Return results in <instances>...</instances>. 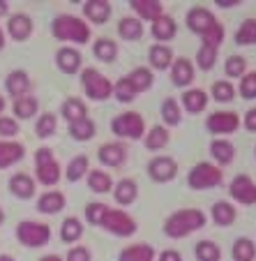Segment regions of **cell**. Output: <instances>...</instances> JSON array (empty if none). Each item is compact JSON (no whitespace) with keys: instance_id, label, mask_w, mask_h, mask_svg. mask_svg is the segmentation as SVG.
<instances>
[{"instance_id":"6da1fadb","label":"cell","mask_w":256,"mask_h":261,"mask_svg":"<svg viewBox=\"0 0 256 261\" xmlns=\"http://www.w3.org/2000/svg\"><path fill=\"white\" fill-rule=\"evenodd\" d=\"M206 213L198 211V208H180L173 215L166 217L164 222V233L168 238H185L192 236L194 231L206 227Z\"/></svg>"},{"instance_id":"7a4b0ae2","label":"cell","mask_w":256,"mask_h":261,"mask_svg":"<svg viewBox=\"0 0 256 261\" xmlns=\"http://www.w3.org/2000/svg\"><path fill=\"white\" fill-rule=\"evenodd\" d=\"M51 33L60 42H76V44L90 42V25L74 14H58L51 21Z\"/></svg>"},{"instance_id":"3957f363","label":"cell","mask_w":256,"mask_h":261,"mask_svg":"<svg viewBox=\"0 0 256 261\" xmlns=\"http://www.w3.org/2000/svg\"><path fill=\"white\" fill-rule=\"evenodd\" d=\"M81 88H83L86 97H90L93 102H104L113 95V84L95 67L81 69Z\"/></svg>"},{"instance_id":"277c9868","label":"cell","mask_w":256,"mask_h":261,"mask_svg":"<svg viewBox=\"0 0 256 261\" xmlns=\"http://www.w3.org/2000/svg\"><path fill=\"white\" fill-rule=\"evenodd\" d=\"M60 176H63V169H60V162L55 160L53 150L46 146L37 148V153H35V178L42 185L51 188V185H55L60 180Z\"/></svg>"},{"instance_id":"5b68a950","label":"cell","mask_w":256,"mask_h":261,"mask_svg":"<svg viewBox=\"0 0 256 261\" xmlns=\"http://www.w3.org/2000/svg\"><path fill=\"white\" fill-rule=\"evenodd\" d=\"M224 171L217 167L215 162H198L192 167V171L187 173V185L192 190H212L217 185H222Z\"/></svg>"},{"instance_id":"8992f818","label":"cell","mask_w":256,"mask_h":261,"mask_svg":"<svg viewBox=\"0 0 256 261\" xmlns=\"http://www.w3.org/2000/svg\"><path fill=\"white\" fill-rule=\"evenodd\" d=\"M16 238L25 247H44L51 241V227L46 222L37 220H21L16 224Z\"/></svg>"},{"instance_id":"52a82bcc","label":"cell","mask_w":256,"mask_h":261,"mask_svg":"<svg viewBox=\"0 0 256 261\" xmlns=\"http://www.w3.org/2000/svg\"><path fill=\"white\" fill-rule=\"evenodd\" d=\"M111 129L113 134H118L120 139H129V141H138L146 137V120L136 111H123L120 116H116L111 120Z\"/></svg>"},{"instance_id":"ba28073f","label":"cell","mask_w":256,"mask_h":261,"mask_svg":"<svg viewBox=\"0 0 256 261\" xmlns=\"http://www.w3.org/2000/svg\"><path fill=\"white\" fill-rule=\"evenodd\" d=\"M102 227L106 229L108 233H113V236H120V238H129L136 233V220L132 215H127L125 211L120 208H108L106 215L102 220Z\"/></svg>"},{"instance_id":"9c48e42d","label":"cell","mask_w":256,"mask_h":261,"mask_svg":"<svg viewBox=\"0 0 256 261\" xmlns=\"http://www.w3.org/2000/svg\"><path fill=\"white\" fill-rule=\"evenodd\" d=\"M206 127L217 139H219V134H233L240 127V116L236 111H215V114L208 116Z\"/></svg>"},{"instance_id":"30bf717a","label":"cell","mask_w":256,"mask_h":261,"mask_svg":"<svg viewBox=\"0 0 256 261\" xmlns=\"http://www.w3.org/2000/svg\"><path fill=\"white\" fill-rule=\"evenodd\" d=\"M229 194H231L233 201L242 203V206H254L256 203V182L251 180L249 176L240 173V176H236L231 180V185H229Z\"/></svg>"},{"instance_id":"8fae6325","label":"cell","mask_w":256,"mask_h":261,"mask_svg":"<svg viewBox=\"0 0 256 261\" xmlns=\"http://www.w3.org/2000/svg\"><path fill=\"white\" fill-rule=\"evenodd\" d=\"M217 23H219V21L215 19V14L201 5H194L192 10L187 12V28L192 30L194 35H198V37H203V35L215 28Z\"/></svg>"},{"instance_id":"7c38bea8","label":"cell","mask_w":256,"mask_h":261,"mask_svg":"<svg viewBox=\"0 0 256 261\" xmlns=\"http://www.w3.org/2000/svg\"><path fill=\"white\" fill-rule=\"evenodd\" d=\"M148 176L155 182H168L178 176V162L168 155H157L148 162Z\"/></svg>"},{"instance_id":"4fadbf2b","label":"cell","mask_w":256,"mask_h":261,"mask_svg":"<svg viewBox=\"0 0 256 261\" xmlns=\"http://www.w3.org/2000/svg\"><path fill=\"white\" fill-rule=\"evenodd\" d=\"M97 160L104 164V167H111V169H118L127 162V146L120 141H108L102 143L97 150Z\"/></svg>"},{"instance_id":"5bb4252c","label":"cell","mask_w":256,"mask_h":261,"mask_svg":"<svg viewBox=\"0 0 256 261\" xmlns=\"http://www.w3.org/2000/svg\"><path fill=\"white\" fill-rule=\"evenodd\" d=\"M33 19H30L25 12H16L7 19V35H10L14 42H25L30 40V35H33Z\"/></svg>"},{"instance_id":"9a60e30c","label":"cell","mask_w":256,"mask_h":261,"mask_svg":"<svg viewBox=\"0 0 256 261\" xmlns=\"http://www.w3.org/2000/svg\"><path fill=\"white\" fill-rule=\"evenodd\" d=\"M196 79V69H194V63L189 58H176L171 65V81L178 88H187V86L194 84Z\"/></svg>"},{"instance_id":"2e32d148","label":"cell","mask_w":256,"mask_h":261,"mask_svg":"<svg viewBox=\"0 0 256 261\" xmlns=\"http://www.w3.org/2000/svg\"><path fill=\"white\" fill-rule=\"evenodd\" d=\"M55 65L63 74H76L83 67V56L74 46H63V49L55 51Z\"/></svg>"},{"instance_id":"e0dca14e","label":"cell","mask_w":256,"mask_h":261,"mask_svg":"<svg viewBox=\"0 0 256 261\" xmlns=\"http://www.w3.org/2000/svg\"><path fill=\"white\" fill-rule=\"evenodd\" d=\"M30 88H33V81H30L25 69H12V72L7 74L5 90H7V95H12L14 99L23 97V95H30Z\"/></svg>"},{"instance_id":"ac0fdd59","label":"cell","mask_w":256,"mask_h":261,"mask_svg":"<svg viewBox=\"0 0 256 261\" xmlns=\"http://www.w3.org/2000/svg\"><path fill=\"white\" fill-rule=\"evenodd\" d=\"M83 16L88 25H104L111 19V3L108 0H88V3H83Z\"/></svg>"},{"instance_id":"d6986e66","label":"cell","mask_w":256,"mask_h":261,"mask_svg":"<svg viewBox=\"0 0 256 261\" xmlns=\"http://www.w3.org/2000/svg\"><path fill=\"white\" fill-rule=\"evenodd\" d=\"M25 158V146L19 141H5L0 139V169H10L14 164H19Z\"/></svg>"},{"instance_id":"ffe728a7","label":"cell","mask_w":256,"mask_h":261,"mask_svg":"<svg viewBox=\"0 0 256 261\" xmlns=\"http://www.w3.org/2000/svg\"><path fill=\"white\" fill-rule=\"evenodd\" d=\"M208 99H210V95L206 93V90L201 88H187L185 93L180 95V107L187 111V114H201V111H206L208 107Z\"/></svg>"},{"instance_id":"44dd1931","label":"cell","mask_w":256,"mask_h":261,"mask_svg":"<svg viewBox=\"0 0 256 261\" xmlns=\"http://www.w3.org/2000/svg\"><path fill=\"white\" fill-rule=\"evenodd\" d=\"M111 192H113V199L118 206H132L138 197V182L134 178H120Z\"/></svg>"},{"instance_id":"7402d4cb","label":"cell","mask_w":256,"mask_h":261,"mask_svg":"<svg viewBox=\"0 0 256 261\" xmlns=\"http://www.w3.org/2000/svg\"><path fill=\"white\" fill-rule=\"evenodd\" d=\"M210 155L212 160H215V164L219 169L226 167V164L233 162V158H236V146H233L229 139H212L210 141Z\"/></svg>"},{"instance_id":"603a6c76","label":"cell","mask_w":256,"mask_h":261,"mask_svg":"<svg viewBox=\"0 0 256 261\" xmlns=\"http://www.w3.org/2000/svg\"><path fill=\"white\" fill-rule=\"evenodd\" d=\"M65 206H67V199L58 190H49L37 199V211L44 213V215H58L60 211H65Z\"/></svg>"},{"instance_id":"cb8c5ba5","label":"cell","mask_w":256,"mask_h":261,"mask_svg":"<svg viewBox=\"0 0 256 261\" xmlns=\"http://www.w3.org/2000/svg\"><path fill=\"white\" fill-rule=\"evenodd\" d=\"M129 5L136 12V19H141V21H150L153 23L159 16H164V5L159 0H132Z\"/></svg>"},{"instance_id":"d4e9b609","label":"cell","mask_w":256,"mask_h":261,"mask_svg":"<svg viewBox=\"0 0 256 261\" xmlns=\"http://www.w3.org/2000/svg\"><path fill=\"white\" fill-rule=\"evenodd\" d=\"M35 178L28 176V173H14L10 178V192L14 194L16 199L25 201V199H33L35 197Z\"/></svg>"},{"instance_id":"484cf974","label":"cell","mask_w":256,"mask_h":261,"mask_svg":"<svg viewBox=\"0 0 256 261\" xmlns=\"http://www.w3.org/2000/svg\"><path fill=\"white\" fill-rule=\"evenodd\" d=\"M150 33H153V37L162 44V42H171L173 37L178 35V23L173 16L164 14L159 16L157 21H153V25H150Z\"/></svg>"},{"instance_id":"4316f807","label":"cell","mask_w":256,"mask_h":261,"mask_svg":"<svg viewBox=\"0 0 256 261\" xmlns=\"http://www.w3.org/2000/svg\"><path fill=\"white\" fill-rule=\"evenodd\" d=\"M210 217L217 227H231L238 220V211L231 201H215L210 208Z\"/></svg>"},{"instance_id":"83f0119b","label":"cell","mask_w":256,"mask_h":261,"mask_svg":"<svg viewBox=\"0 0 256 261\" xmlns=\"http://www.w3.org/2000/svg\"><path fill=\"white\" fill-rule=\"evenodd\" d=\"M157 252L148 243H136V245H127L118 254V261H155Z\"/></svg>"},{"instance_id":"f1b7e54d","label":"cell","mask_w":256,"mask_h":261,"mask_svg":"<svg viewBox=\"0 0 256 261\" xmlns=\"http://www.w3.org/2000/svg\"><path fill=\"white\" fill-rule=\"evenodd\" d=\"M143 33H146L143 21L136 19V16H123L118 21V35L125 42H138L143 37Z\"/></svg>"},{"instance_id":"f546056e","label":"cell","mask_w":256,"mask_h":261,"mask_svg":"<svg viewBox=\"0 0 256 261\" xmlns=\"http://www.w3.org/2000/svg\"><path fill=\"white\" fill-rule=\"evenodd\" d=\"M148 60L150 65H153L155 69H159V72H164V69H168L173 65V60H176V56H173V49L166 44H153L148 51Z\"/></svg>"},{"instance_id":"4dcf8cb0","label":"cell","mask_w":256,"mask_h":261,"mask_svg":"<svg viewBox=\"0 0 256 261\" xmlns=\"http://www.w3.org/2000/svg\"><path fill=\"white\" fill-rule=\"evenodd\" d=\"M88 190H93L95 194H106L113 190V178L108 171H102V169H90L88 171Z\"/></svg>"},{"instance_id":"1f68e13d","label":"cell","mask_w":256,"mask_h":261,"mask_svg":"<svg viewBox=\"0 0 256 261\" xmlns=\"http://www.w3.org/2000/svg\"><path fill=\"white\" fill-rule=\"evenodd\" d=\"M37 109H40V102L33 95H23V97L14 99V104H12L14 120H30L33 116H37Z\"/></svg>"},{"instance_id":"d6a6232c","label":"cell","mask_w":256,"mask_h":261,"mask_svg":"<svg viewBox=\"0 0 256 261\" xmlns=\"http://www.w3.org/2000/svg\"><path fill=\"white\" fill-rule=\"evenodd\" d=\"M168 141H171V134H168V129L164 127V125H155V127L146 129V137H143V143H146V148L148 150H162V148L168 146Z\"/></svg>"},{"instance_id":"836d02e7","label":"cell","mask_w":256,"mask_h":261,"mask_svg":"<svg viewBox=\"0 0 256 261\" xmlns=\"http://www.w3.org/2000/svg\"><path fill=\"white\" fill-rule=\"evenodd\" d=\"M60 116H63L67 123H74V120H81V118L88 116V107H86V102L83 99H79V97H67L63 102Z\"/></svg>"},{"instance_id":"e575fe53","label":"cell","mask_w":256,"mask_h":261,"mask_svg":"<svg viewBox=\"0 0 256 261\" xmlns=\"http://www.w3.org/2000/svg\"><path fill=\"white\" fill-rule=\"evenodd\" d=\"M90 171V160L88 155H76V158L69 160L67 169H65V178L69 182H79L81 178H86Z\"/></svg>"},{"instance_id":"d590c367","label":"cell","mask_w":256,"mask_h":261,"mask_svg":"<svg viewBox=\"0 0 256 261\" xmlns=\"http://www.w3.org/2000/svg\"><path fill=\"white\" fill-rule=\"evenodd\" d=\"M159 116H162V120H164V125H166V129L168 127H176V125H180V120H182V109H180V104H178V99H173V97H166L162 102V107H159Z\"/></svg>"},{"instance_id":"8d00e7d4","label":"cell","mask_w":256,"mask_h":261,"mask_svg":"<svg viewBox=\"0 0 256 261\" xmlns=\"http://www.w3.org/2000/svg\"><path fill=\"white\" fill-rule=\"evenodd\" d=\"M127 81L132 84V88L136 90V95H138V93H146L148 88H153L155 76L148 67H136L127 74Z\"/></svg>"},{"instance_id":"74e56055","label":"cell","mask_w":256,"mask_h":261,"mask_svg":"<svg viewBox=\"0 0 256 261\" xmlns=\"http://www.w3.org/2000/svg\"><path fill=\"white\" fill-rule=\"evenodd\" d=\"M83 236V222L79 217H65L63 224H60V241L63 243H76Z\"/></svg>"},{"instance_id":"f35d334b","label":"cell","mask_w":256,"mask_h":261,"mask_svg":"<svg viewBox=\"0 0 256 261\" xmlns=\"http://www.w3.org/2000/svg\"><path fill=\"white\" fill-rule=\"evenodd\" d=\"M95 132H97V127H95V123L86 116V118L81 120H74V123H69V137L74 139V141H90V139L95 137Z\"/></svg>"},{"instance_id":"ab89813d","label":"cell","mask_w":256,"mask_h":261,"mask_svg":"<svg viewBox=\"0 0 256 261\" xmlns=\"http://www.w3.org/2000/svg\"><path fill=\"white\" fill-rule=\"evenodd\" d=\"M93 54H95V58L102 60V63H113V60L118 58V44H116L113 40H108V37H99L93 46Z\"/></svg>"},{"instance_id":"60d3db41","label":"cell","mask_w":256,"mask_h":261,"mask_svg":"<svg viewBox=\"0 0 256 261\" xmlns=\"http://www.w3.org/2000/svg\"><path fill=\"white\" fill-rule=\"evenodd\" d=\"M233 261H254L256 259V245L251 238H236L231 247Z\"/></svg>"},{"instance_id":"b9f144b4","label":"cell","mask_w":256,"mask_h":261,"mask_svg":"<svg viewBox=\"0 0 256 261\" xmlns=\"http://www.w3.org/2000/svg\"><path fill=\"white\" fill-rule=\"evenodd\" d=\"M194 256L198 261H222V250L215 241H198L194 247Z\"/></svg>"},{"instance_id":"7bdbcfd3","label":"cell","mask_w":256,"mask_h":261,"mask_svg":"<svg viewBox=\"0 0 256 261\" xmlns=\"http://www.w3.org/2000/svg\"><path fill=\"white\" fill-rule=\"evenodd\" d=\"M236 44L238 46L256 44V19H245L242 21V25L236 30Z\"/></svg>"},{"instance_id":"ee69618b","label":"cell","mask_w":256,"mask_h":261,"mask_svg":"<svg viewBox=\"0 0 256 261\" xmlns=\"http://www.w3.org/2000/svg\"><path fill=\"white\" fill-rule=\"evenodd\" d=\"M55 127H58V118H55V114L46 111V114H42L40 120L35 123V134H37L40 139H51L55 134Z\"/></svg>"},{"instance_id":"f6af8a7d","label":"cell","mask_w":256,"mask_h":261,"mask_svg":"<svg viewBox=\"0 0 256 261\" xmlns=\"http://www.w3.org/2000/svg\"><path fill=\"white\" fill-rule=\"evenodd\" d=\"M210 97L219 104H226L236 99V88H233L231 81H215L210 88Z\"/></svg>"},{"instance_id":"bcb514c9","label":"cell","mask_w":256,"mask_h":261,"mask_svg":"<svg viewBox=\"0 0 256 261\" xmlns=\"http://www.w3.org/2000/svg\"><path fill=\"white\" fill-rule=\"evenodd\" d=\"M217 63V49L210 44H201L196 51V67L203 72H210Z\"/></svg>"},{"instance_id":"7dc6e473","label":"cell","mask_w":256,"mask_h":261,"mask_svg":"<svg viewBox=\"0 0 256 261\" xmlns=\"http://www.w3.org/2000/svg\"><path fill=\"white\" fill-rule=\"evenodd\" d=\"M113 97L118 99L120 104H132L134 99H136V90L132 88V84L127 81V76H123V79H118L113 84Z\"/></svg>"},{"instance_id":"c3c4849f","label":"cell","mask_w":256,"mask_h":261,"mask_svg":"<svg viewBox=\"0 0 256 261\" xmlns=\"http://www.w3.org/2000/svg\"><path fill=\"white\" fill-rule=\"evenodd\" d=\"M108 208L111 206H106L104 201H90L88 206H86V222L93 224V227H102V220Z\"/></svg>"},{"instance_id":"681fc988","label":"cell","mask_w":256,"mask_h":261,"mask_svg":"<svg viewBox=\"0 0 256 261\" xmlns=\"http://www.w3.org/2000/svg\"><path fill=\"white\" fill-rule=\"evenodd\" d=\"M224 72H226L229 79H242L247 74V60L242 56H229L226 65H224Z\"/></svg>"},{"instance_id":"f907efd6","label":"cell","mask_w":256,"mask_h":261,"mask_svg":"<svg viewBox=\"0 0 256 261\" xmlns=\"http://www.w3.org/2000/svg\"><path fill=\"white\" fill-rule=\"evenodd\" d=\"M238 90H240L242 99H256V72H247L240 79Z\"/></svg>"},{"instance_id":"816d5d0a","label":"cell","mask_w":256,"mask_h":261,"mask_svg":"<svg viewBox=\"0 0 256 261\" xmlns=\"http://www.w3.org/2000/svg\"><path fill=\"white\" fill-rule=\"evenodd\" d=\"M19 134V120L10 118V116H0V139L12 141Z\"/></svg>"},{"instance_id":"f5cc1de1","label":"cell","mask_w":256,"mask_h":261,"mask_svg":"<svg viewBox=\"0 0 256 261\" xmlns=\"http://www.w3.org/2000/svg\"><path fill=\"white\" fill-rule=\"evenodd\" d=\"M222 42H224V25L222 23H217L215 28L208 30V33L201 37V44H210V46H215V49H219Z\"/></svg>"},{"instance_id":"db71d44e","label":"cell","mask_w":256,"mask_h":261,"mask_svg":"<svg viewBox=\"0 0 256 261\" xmlns=\"http://www.w3.org/2000/svg\"><path fill=\"white\" fill-rule=\"evenodd\" d=\"M63 259L65 261H90V259H93V254H90L88 247L76 245V247H72V250H69L67 254L63 256Z\"/></svg>"},{"instance_id":"11a10c76","label":"cell","mask_w":256,"mask_h":261,"mask_svg":"<svg viewBox=\"0 0 256 261\" xmlns=\"http://www.w3.org/2000/svg\"><path fill=\"white\" fill-rule=\"evenodd\" d=\"M242 123H245V129H249V132H256V107L247 111L245 118H242Z\"/></svg>"},{"instance_id":"9f6ffc18","label":"cell","mask_w":256,"mask_h":261,"mask_svg":"<svg viewBox=\"0 0 256 261\" xmlns=\"http://www.w3.org/2000/svg\"><path fill=\"white\" fill-rule=\"evenodd\" d=\"M157 261H182V254L178 250H164L162 254L157 256Z\"/></svg>"},{"instance_id":"6f0895ef","label":"cell","mask_w":256,"mask_h":261,"mask_svg":"<svg viewBox=\"0 0 256 261\" xmlns=\"http://www.w3.org/2000/svg\"><path fill=\"white\" fill-rule=\"evenodd\" d=\"M217 5L219 7H236V5H240V0H217Z\"/></svg>"},{"instance_id":"680465c9","label":"cell","mask_w":256,"mask_h":261,"mask_svg":"<svg viewBox=\"0 0 256 261\" xmlns=\"http://www.w3.org/2000/svg\"><path fill=\"white\" fill-rule=\"evenodd\" d=\"M10 14V3L7 0H0V16H7Z\"/></svg>"},{"instance_id":"91938a15","label":"cell","mask_w":256,"mask_h":261,"mask_svg":"<svg viewBox=\"0 0 256 261\" xmlns=\"http://www.w3.org/2000/svg\"><path fill=\"white\" fill-rule=\"evenodd\" d=\"M40 261H65V259L60 254H46V256H42Z\"/></svg>"},{"instance_id":"94428289","label":"cell","mask_w":256,"mask_h":261,"mask_svg":"<svg viewBox=\"0 0 256 261\" xmlns=\"http://www.w3.org/2000/svg\"><path fill=\"white\" fill-rule=\"evenodd\" d=\"M5 44H7V35H5V30L0 28V51L5 49Z\"/></svg>"},{"instance_id":"6125c7cd","label":"cell","mask_w":256,"mask_h":261,"mask_svg":"<svg viewBox=\"0 0 256 261\" xmlns=\"http://www.w3.org/2000/svg\"><path fill=\"white\" fill-rule=\"evenodd\" d=\"M5 107H7V102H5V97L0 95V116H3V111H5Z\"/></svg>"},{"instance_id":"be15d7a7","label":"cell","mask_w":256,"mask_h":261,"mask_svg":"<svg viewBox=\"0 0 256 261\" xmlns=\"http://www.w3.org/2000/svg\"><path fill=\"white\" fill-rule=\"evenodd\" d=\"M0 261H16L12 254H0Z\"/></svg>"},{"instance_id":"e7e4bbea","label":"cell","mask_w":256,"mask_h":261,"mask_svg":"<svg viewBox=\"0 0 256 261\" xmlns=\"http://www.w3.org/2000/svg\"><path fill=\"white\" fill-rule=\"evenodd\" d=\"M3 222H5V211L0 208V224H3Z\"/></svg>"},{"instance_id":"03108f58","label":"cell","mask_w":256,"mask_h":261,"mask_svg":"<svg viewBox=\"0 0 256 261\" xmlns=\"http://www.w3.org/2000/svg\"><path fill=\"white\" fill-rule=\"evenodd\" d=\"M254 150H256V148H254Z\"/></svg>"}]
</instances>
